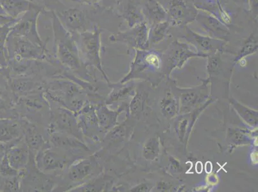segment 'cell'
Wrapping results in <instances>:
<instances>
[{
    "label": "cell",
    "instance_id": "1",
    "mask_svg": "<svg viewBox=\"0 0 258 192\" xmlns=\"http://www.w3.org/2000/svg\"><path fill=\"white\" fill-rule=\"evenodd\" d=\"M75 154L46 142L34 156V161L37 169L44 174H58L67 170L74 161L83 158Z\"/></svg>",
    "mask_w": 258,
    "mask_h": 192
},
{
    "label": "cell",
    "instance_id": "2",
    "mask_svg": "<svg viewBox=\"0 0 258 192\" xmlns=\"http://www.w3.org/2000/svg\"><path fill=\"white\" fill-rule=\"evenodd\" d=\"M57 86L58 88L53 86V90L47 92V95L53 102L76 114L87 104L86 92L81 90L76 82L58 81Z\"/></svg>",
    "mask_w": 258,
    "mask_h": 192
},
{
    "label": "cell",
    "instance_id": "3",
    "mask_svg": "<svg viewBox=\"0 0 258 192\" xmlns=\"http://www.w3.org/2000/svg\"><path fill=\"white\" fill-rule=\"evenodd\" d=\"M102 172L99 161L95 155L81 158L67 168V177L72 183L83 184Z\"/></svg>",
    "mask_w": 258,
    "mask_h": 192
},
{
    "label": "cell",
    "instance_id": "4",
    "mask_svg": "<svg viewBox=\"0 0 258 192\" xmlns=\"http://www.w3.org/2000/svg\"><path fill=\"white\" fill-rule=\"evenodd\" d=\"M80 52L81 53L82 58L84 63L93 65L97 68L109 83V78L102 69L100 55V32L97 30L93 32H85L81 34L80 36Z\"/></svg>",
    "mask_w": 258,
    "mask_h": 192
},
{
    "label": "cell",
    "instance_id": "5",
    "mask_svg": "<svg viewBox=\"0 0 258 192\" xmlns=\"http://www.w3.org/2000/svg\"><path fill=\"white\" fill-rule=\"evenodd\" d=\"M48 130L69 133L84 142V137L79 128L76 114L62 106L51 110V123Z\"/></svg>",
    "mask_w": 258,
    "mask_h": 192
},
{
    "label": "cell",
    "instance_id": "6",
    "mask_svg": "<svg viewBox=\"0 0 258 192\" xmlns=\"http://www.w3.org/2000/svg\"><path fill=\"white\" fill-rule=\"evenodd\" d=\"M76 115L79 128L84 137L97 141L100 140V135L104 133L98 125L95 106L86 104Z\"/></svg>",
    "mask_w": 258,
    "mask_h": 192
},
{
    "label": "cell",
    "instance_id": "7",
    "mask_svg": "<svg viewBox=\"0 0 258 192\" xmlns=\"http://www.w3.org/2000/svg\"><path fill=\"white\" fill-rule=\"evenodd\" d=\"M48 131L50 135V143L53 146L73 153L90 151L86 143L74 136L56 130Z\"/></svg>",
    "mask_w": 258,
    "mask_h": 192
},
{
    "label": "cell",
    "instance_id": "8",
    "mask_svg": "<svg viewBox=\"0 0 258 192\" xmlns=\"http://www.w3.org/2000/svg\"><path fill=\"white\" fill-rule=\"evenodd\" d=\"M6 148V158L11 167L19 172L25 170L30 163L32 154L23 137Z\"/></svg>",
    "mask_w": 258,
    "mask_h": 192
},
{
    "label": "cell",
    "instance_id": "9",
    "mask_svg": "<svg viewBox=\"0 0 258 192\" xmlns=\"http://www.w3.org/2000/svg\"><path fill=\"white\" fill-rule=\"evenodd\" d=\"M23 137V121L17 118L0 119V142L6 147Z\"/></svg>",
    "mask_w": 258,
    "mask_h": 192
},
{
    "label": "cell",
    "instance_id": "10",
    "mask_svg": "<svg viewBox=\"0 0 258 192\" xmlns=\"http://www.w3.org/2000/svg\"><path fill=\"white\" fill-rule=\"evenodd\" d=\"M206 84L201 87L184 89L180 92L179 114H185L196 111V108L201 105L207 95L206 94Z\"/></svg>",
    "mask_w": 258,
    "mask_h": 192
},
{
    "label": "cell",
    "instance_id": "11",
    "mask_svg": "<svg viewBox=\"0 0 258 192\" xmlns=\"http://www.w3.org/2000/svg\"><path fill=\"white\" fill-rule=\"evenodd\" d=\"M123 108L124 107H120L117 111H112L105 104L96 105L95 112L98 125L103 133L109 132L119 125L118 116L123 111Z\"/></svg>",
    "mask_w": 258,
    "mask_h": 192
},
{
    "label": "cell",
    "instance_id": "12",
    "mask_svg": "<svg viewBox=\"0 0 258 192\" xmlns=\"http://www.w3.org/2000/svg\"><path fill=\"white\" fill-rule=\"evenodd\" d=\"M72 44H68L60 41L57 45V55L62 64L71 71L80 72L83 68V61L77 56V51H75Z\"/></svg>",
    "mask_w": 258,
    "mask_h": 192
},
{
    "label": "cell",
    "instance_id": "13",
    "mask_svg": "<svg viewBox=\"0 0 258 192\" xmlns=\"http://www.w3.org/2000/svg\"><path fill=\"white\" fill-rule=\"evenodd\" d=\"M15 57L19 59H37L43 57L41 46L35 45L27 39L18 36L14 44Z\"/></svg>",
    "mask_w": 258,
    "mask_h": 192
},
{
    "label": "cell",
    "instance_id": "14",
    "mask_svg": "<svg viewBox=\"0 0 258 192\" xmlns=\"http://www.w3.org/2000/svg\"><path fill=\"white\" fill-rule=\"evenodd\" d=\"M23 139L29 147L30 153L35 156L45 146L46 142L36 126L25 121H23Z\"/></svg>",
    "mask_w": 258,
    "mask_h": 192
},
{
    "label": "cell",
    "instance_id": "15",
    "mask_svg": "<svg viewBox=\"0 0 258 192\" xmlns=\"http://www.w3.org/2000/svg\"><path fill=\"white\" fill-rule=\"evenodd\" d=\"M61 23L72 31H81L86 27V16L78 9H70L58 13Z\"/></svg>",
    "mask_w": 258,
    "mask_h": 192
},
{
    "label": "cell",
    "instance_id": "16",
    "mask_svg": "<svg viewBox=\"0 0 258 192\" xmlns=\"http://www.w3.org/2000/svg\"><path fill=\"white\" fill-rule=\"evenodd\" d=\"M0 6L7 15L15 19L26 12L37 9L31 0H0Z\"/></svg>",
    "mask_w": 258,
    "mask_h": 192
},
{
    "label": "cell",
    "instance_id": "17",
    "mask_svg": "<svg viewBox=\"0 0 258 192\" xmlns=\"http://www.w3.org/2000/svg\"><path fill=\"white\" fill-rule=\"evenodd\" d=\"M159 107L163 116L171 119L175 118L179 114V100L174 93L168 89L159 102Z\"/></svg>",
    "mask_w": 258,
    "mask_h": 192
},
{
    "label": "cell",
    "instance_id": "18",
    "mask_svg": "<svg viewBox=\"0 0 258 192\" xmlns=\"http://www.w3.org/2000/svg\"><path fill=\"white\" fill-rule=\"evenodd\" d=\"M109 85L112 90L105 100V104L107 105L113 104L119 101L125 99L135 92V86L131 82H125L123 83L119 82V83L115 84L109 83Z\"/></svg>",
    "mask_w": 258,
    "mask_h": 192
},
{
    "label": "cell",
    "instance_id": "19",
    "mask_svg": "<svg viewBox=\"0 0 258 192\" xmlns=\"http://www.w3.org/2000/svg\"><path fill=\"white\" fill-rule=\"evenodd\" d=\"M231 104L234 110L238 112L240 118L243 119L248 125L251 127H256L257 126V111L251 109L250 108L244 106L240 102L231 98Z\"/></svg>",
    "mask_w": 258,
    "mask_h": 192
},
{
    "label": "cell",
    "instance_id": "20",
    "mask_svg": "<svg viewBox=\"0 0 258 192\" xmlns=\"http://www.w3.org/2000/svg\"><path fill=\"white\" fill-rule=\"evenodd\" d=\"M8 86L15 95H26L36 87L37 83L29 79L10 78L8 82Z\"/></svg>",
    "mask_w": 258,
    "mask_h": 192
},
{
    "label": "cell",
    "instance_id": "21",
    "mask_svg": "<svg viewBox=\"0 0 258 192\" xmlns=\"http://www.w3.org/2000/svg\"><path fill=\"white\" fill-rule=\"evenodd\" d=\"M195 115L196 114H192V112L182 114L176 123V133L179 136L180 141L182 142H184L186 135L189 134L190 128L192 127L191 123H194L195 119H196Z\"/></svg>",
    "mask_w": 258,
    "mask_h": 192
},
{
    "label": "cell",
    "instance_id": "22",
    "mask_svg": "<svg viewBox=\"0 0 258 192\" xmlns=\"http://www.w3.org/2000/svg\"><path fill=\"white\" fill-rule=\"evenodd\" d=\"M160 151V144L158 138H151L145 143L143 148L144 157L148 161H154L158 158Z\"/></svg>",
    "mask_w": 258,
    "mask_h": 192
},
{
    "label": "cell",
    "instance_id": "23",
    "mask_svg": "<svg viewBox=\"0 0 258 192\" xmlns=\"http://www.w3.org/2000/svg\"><path fill=\"white\" fill-rule=\"evenodd\" d=\"M39 98L34 95H25V97L22 98V102H20L27 111L37 112L42 109L44 104L43 101Z\"/></svg>",
    "mask_w": 258,
    "mask_h": 192
},
{
    "label": "cell",
    "instance_id": "24",
    "mask_svg": "<svg viewBox=\"0 0 258 192\" xmlns=\"http://www.w3.org/2000/svg\"><path fill=\"white\" fill-rule=\"evenodd\" d=\"M8 98L0 96V119L16 118L13 104Z\"/></svg>",
    "mask_w": 258,
    "mask_h": 192
},
{
    "label": "cell",
    "instance_id": "25",
    "mask_svg": "<svg viewBox=\"0 0 258 192\" xmlns=\"http://www.w3.org/2000/svg\"><path fill=\"white\" fill-rule=\"evenodd\" d=\"M228 139L230 143H231V144L234 146L246 144L249 142V139H248V136L245 135V133L236 130H229Z\"/></svg>",
    "mask_w": 258,
    "mask_h": 192
},
{
    "label": "cell",
    "instance_id": "26",
    "mask_svg": "<svg viewBox=\"0 0 258 192\" xmlns=\"http://www.w3.org/2000/svg\"><path fill=\"white\" fill-rule=\"evenodd\" d=\"M144 109V99L143 96L139 92L136 93L134 95L130 105H129V111L132 116H137L143 111Z\"/></svg>",
    "mask_w": 258,
    "mask_h": 192
},
{
    "label": "cell",
    "instance_id": "27",
    "mask_svg": "<svg viewBox=\"0 0 258 192\" xmlns=\"http://www.w3.org/2000/svg\"><path fill=\"white\" fill-rule=\"evenodd\" d=\"M20 174L19 171L14 169L9 164L6 156L0 161V175L4 177L16 176Z\"/></svg>",
    "mask_w": 258,
    "mask_h": 192
},
{
    "label": "cell",
    "instance_id": "28",
    "mask_svg": "<svg viewBox=\"0 0 258 192\" xmlns=\"http://www.w3.org/2000/svg\"><path fill=\"white\" fill-rule=\"evenodd\" d=\"M13 30L11 26H0V46H5L7 37Z\"/></svg>",
    "mask_w": 258,
    "mask_h": 192
},
{
    "label": "cell",
    "instance_id": "29",
    "mask_svg": "<svg viewBox=\"0 0 258 192\" xmlns=\"http://www.w3.org/2000/svg\"><path fill=\"white\" fill-rule=\"evenodd\" d=\"M219 59L217 58H211L208 64V72L211 74H216L219 69Z\"/></svg>",
    "mask_w": 258,
    "mask_h": 192
},
{
    "label": "cell",
    "instance_id": "30",
    "mask_svg": "<svg viewBox=\"0 0 258 192\" xmlns=\"http://www.w3.org/2000/svg\"><path fill=\"white\" fill-rule=\"evenodd\" d=\"M169 161H170V170L173 171V172H180V170H181V167H180L179 161L177 159L173 158V157H170L169 158Z\"/></svg>",
    "mask_w": 258,
    "mask_h": 192
},
{
    "label": "cell",
    "instance_id": "31",
    "mask_svg": "<svg viewBox=\"0 0 258 192\" xmlns=\"http://www.w3.org/2000/svg\"><path fill=\"white\" fill-rule=\"evenodd\" d=\"M151 189V187L149 186L148 184H140L137 185L135 187H134L131 189V191L140 192V191H149Z\"/></svg>",
    "mask_w": 258,
    "mask_h": 192
},
{
    "label": "cell",
    "instance_id": "32",
    "mask_svg": "<svg viewBox=\"0 0 258 192\" xmlns=\"http://www.w3.org/2000/svg\"><path fill=\"white\" fill-rule=\"evenodd\" d=\"M7 148L6 145L0 142V161L6 156Z\"/></svg>",
    "mask_w": 258,
    "mask_h": 192
},
{
    "label": "cell",
    "instance_id": "33",
    "mask_svg": "<svg viewBox=\"0 0 258 192\" xmlns=\"http://www.w3.org/2000/svg\"><path fill=\"white\" fill-rule=\"evenodd\" d=\"M168 188V185L166 184L165 182H160V183L158 184V189H160V190L166 191Z\"/></svg>",
    "mask_w": 258,
    "mask_h": 192
},
{
    "label": "cell",
    "instance_id": "34",
    "mask_svg": "<svg viewBox=\"0 0 258 192\" xmlns=\"http://www.w3.org/2000/svg\"><path fill=\"white\" fill-rule=\"evenodd\" d=\"M0 76H5L6 77L9 76V72H8V69H4L0 67Z\"/></svg>",
    "mask_w": 258,
    "mask_h": 192
},
{
    "label": "cell",
    "instance_id": "35",
    "mask_svg": "<svg viewBox=\"0 0 258 192\" xmlns=\"http://www.w3.org/2000/svg\"><path fill=\"white\" fill-rule=\"evenodd\" d=\"M0 15H7L1 6H0Z\"/></svg>",
    "mask_w": 258,
    "mask_h": 192
},
{
    "label": "cell",
    "instance_id": "36",
    "mask_svg": "<svg viewBox=\"0 0 258 192\" xmlns=\"http://www.w3.org/2000/svg\"><path fill=\"white\" fill-rule=\"evenodd\" d=\"M89 1H96V0H89Z\"/></svg>",
    "mask_w": 258,
    "mask_h": 192
}]
</instances>
